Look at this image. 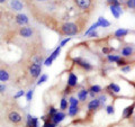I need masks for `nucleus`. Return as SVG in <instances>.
I'll return each instance as SVG.
<instances>
[{
	"label": "nucleus",
	"instance_id": "obj_36",
	"mask_svg": "<svg viewBox=\"0 0 135 127\" xmlns=\"http://www.w3.org/2000/svg\"><path fill=\"white\" fill-rule=\"evenodd\" d=\"M52 62H53L52 58H51V57H47V58H46V60H45L44 64H45V65H47V66H50L51 64H52Z\"/></svg>",
	"mask_w": 135,
	"mask_h": 127
},
{
	"label": "nucleus",
	"instance_id": "obj_6",
	"mask_svg": "<svg viewBox=\"0 0 135 127\" xmlns=\"http://www.w3.org/2000/svg\"><path fill=\"white\" fill-rule=\"evenodd\" d=\"M8 118H9V120L11 123H14V124H18V123L22 121L23 119V117L22 115H20L19 113H17V111H11L9 113V115H8Z\"/></svg>",
	"mask_w": 135,
	"mask_h": 127
},
{
	"label": "nucleus",
	"instance_id": "obj_43",
	"mask_svg": "<svg viewBox=\"0 0 135 127\" xmlns=\"http://www.w3.org/2000/svg\"><path fill=\"white\" fill-rule=\"evenodd\" d=\"M133 84H134V87H135V83H133Z\"/></svg>",
	"mask_w": 135,
	"mask_h": 127
},
{
	"label": "nucleus",
	"instance_id": "obj_14",
	"mask_svg": "<svg viewBox=\"0 0 135 127\" xmlns=\"http://www.w3.org/2000/svg\"><path fill=\"white\" fill-rule=\"evenodd\" d=\"M107 90H108V91H110V92H112V95H113V94H119V91H120V87L118 86L117 83L112 82V83L107 87Z\"/></svg>",
	"mask_w": 135,
	"mask_h": 127
},
{
	"label": "nucleus",
	"instance_id": "obj_16",
	"mask_svg": "<svg viewBox=\"0 0 135 127\" xmlns=\"http://www.w3.org/2000/svg\"><path fill=\"white\" fill-rule=\"evenodd\" d=\"M9 80V72L5 69L0 70V81L1 82H6Z\"/></svg>",
	"mask_w": 135,
	"mask_h": 127
},
{
	"label": "nucleus",
	"instance_id": "obj_8",
	"mask_svg": "<svg viewBox=\"0 0 135 127\" xmlns=\"http://www.w3.org/2000/svg\"><path fill=\"white\" fill-rule=\"evenodd\" d=\"M15 20L16 23L20 25V26H24V25H27L28 24V17L26 15H23V14H19L15 17Z\"/></svg>",
	"mask_w": 135,
	"mask_h": 127
},
{
	"label": "nucleus",
	"instance_id": "obj_34",
	"mask_svg": "<svg viewBox=\"0 0 135 127\" xmlns=\"http://www.w3.org/2000/svg\"><path fill=\"white\" fill-rule=\"evenodd\" d=\"M98 99L100 100V104H101V106H104V104L106 102V99H107V97H106V96H100Z\"/></svg>",
	"mask_w": 135,
	"mask_h": 127
},
{
	"label": "nucleus",
	"instance_id": "obj_44",
	"mask_svg": "<svg viewBox=\"0 0 135 127\" xmlns=\"http://www.w3.org/2000/svg\"><path fill=\"white\" fill-rule=\"evenodd\" d=\"M0 18H1V15H0Z\"/></svg>",
	"mask_w": 135,
	"mask_h": 127
},
{
	"label": "nucleus",
	"instance_id": "obj_38",
	"mask_svg": "<svg viewBox=\"0 0 135 127\" xmlns=\"http://www.w3.org/2000/svg\"><path fill=\"white\" fill-rule=\"evenodd\" d=\"M71 38H70V37H68V38H65V40H63L62 42H61V44H60V46H61V47H62V46H64L66 43H68V42H69Z\"/></svg>",
	"mask_w": 135,
	"mask_h": 127
},
{
	"label": "nucleus",
	"instance_id": "obj_40",
	"mask_svg": "<svg viewBox=\"0 0 135 127\" xmlns=\"http://www.w3.org/2000/svg\"><path fill=\"white\" fill-rule=\"evenodd\" d=\"M5 90H6V86H3V84H0V94L3 92Z\"/></svg>",
	"mask_w": 135,
	"mask_h": 127
},
{
	"label": "nucleus",
	"instance_id": "obj_20",
	"mask_svg": "<svg viewBox=\"0 0 135 127\" xmlns=\"http://www.w3.org/2000/svg\"><path fill=\"white\" fill-rule=\"evenodd\" d=\"M99 24V27H104V28H106V27H109L110 26V23L108 22V20H106L104 18V17H99V19H98V22H97Z\"/></svg>",
	"mask_w": 135,
	"mask_h": 127
},
{
	"label": "nucleus",
	"instance_id": "obj_41",
	"mask_svg": "<svg viewBox=\"0 0 135 127\" xmlns=\"http://www.w3.org/2000/svg\"><path fill=\"white\" fill-rule=\"evenodd\" d=\"M5 1H6V0H0V3H3Z\"/></svg>",
	"mask_w": 135,
	"mask_h": 127
},
{
	"label": "nucleus",
	"instance_id": "obj_12",
	"mask_svg": "<svg viewBox=\"0 0 135 127\" xmlns=\"http://www.w3.org/2000/svg\"><path fill=\"white\" fill-rule=\"evenodd\" d=\"M65 118V114L62 113V111H57L55 115H54L52 117V121L54 123V124H57V123H61L63 119Z\"/></svg>",
	"mask_w": 135,
	"mask_h": 127
},
{
	"label": "nucleus",
	"instance_id": "obj_23",
	"mask_svg": "<svg viewBox=\"0 0 135 127\" xmlns=\"http://www.w3.org/2000/svg\"><path fill=\"white\" fill-rule=\"evenodd\" d=\"M89 91L92 92V94H100L101 92V87L100 86H91V88L89 89Z\"/></svg>",
	"mask_w": 135,
	"mask_h": 127
},
{
	"label": "nucleus",
	"instance_id": "obj_2",
	"mask_svg": "<svg viewBox=\"0 0 135 127\" xmlns=\"http://www.w3.org/2000/svg\"><path fill=\"white\" fill-rule=\"evenodd\" d=\"M42 72V65L38 64V63H32V65L29 66V74L33 79H36L40 77Z\"/></svg>",
	"mask_w": 135,
	"mask_h": 127
},
{
	"label": "nucleus",
	"instance_id": "obj_42",
	"mask_svg": "<svg viewBox=\"0 0 135 127\" xmlns=\"http://www.w3.org/2000/svg\"><path fill=\"white\" fill-rule=\"evenodd\" d=\"M38 1H46V0H38Z\"/></svg>",
	"mask_w": 135,
	"mask_h": 127
},
{
	"label": "nucleus",
	"instance_id": "obj_17",
	"mask_svg": "<svg viewBox=\"0 0 135 127\" xmlns=\"http://www.w3.org/2000/svg\"><path fill=\"white\" fill-rule=\"evenodd\" d=\"M79 113V107L78 106H70L69 108H68V115L73 117V116H77Z\"/></svg>",
	"mask_w": 135,
	"mask_h": 127
},
{
	"label": "nucleus",
	"instance_id": "obj_11",
	"mask_svg": "<svg viewBox=\"0 0 135 127\" xmlns=\"http://www.w3.org/2000/svg\"><path fill=\"white\" fill-rule=\"evenodd\" d=\"M77 83H78L77 75H75L74 73H70L69 78H68V86H69L70 88H73V87L77 86Z\"/></svg>",
	"mask_w": 135,
	"mask_h": 127
},
{
	"label": "nucleus",
	"instance_id": "obj_7",
	"mask_svg": "<svg viewBox=\"0 0 135 127\" xmlns=\"http://www.w3.org/2000/svg\"><path fill=\"white\" fill-rule=\"evenodd\" d=\"M134 109H135V102H133L132 105H129L127 106L124 110H123V118H129L131 116L133 115V113H134Z\"/></svg>",
	"mask_w": 135,
	"mask_h": 127
},
{
	"label": "nucleus",
	"instance_id": "obj_25",
	"mask_svg": "<svg viewBox=\"0 0 135 127\" xmlns=\"http://www.w3.org/2000/svg\"><path fill=\"white\" fill-rule=\"evenodd\" d=\"M127 64H128V62L125 60V57H120L119 60L117 61V65H118V66H120V67H123V66L127 65Z\"/></svg>",
	"mask_w": 135,
	"mask_h": 127
},
{
	"label": "nucleus",
	"instance_id": "obj_3",
	"mask_svg": "<svg viewBox=\"0 0 135 127\" xmlns=\"http://www.w3.org/2000/svg\"><path fill=\"white\" fill-rule=\"evenodd\" d=\"M74 3L83 10H89L92 6V0H74Z\"/></svg>",
	"mask_w": 135,
	"mask_h": 127
},
{
	"label": "nucleus",
	"instance_id": "obj_5",
	"mask_svg": "<svg viewBox=\"0 0 135 127\" xmlns=\"http://www.w3.org/2000/svg\"><path fill=\"white\" fill-rule=\"evenodd\" d=\"M34 34V31L32 27H28V26H23L22 28L19 29V35L22 37H25V38H28L31 37Z\"/></svg>",
	"mask_w": 135,
	"mask_h": 127
},
{
	"label": "nucleus",
	"instance_id": "obj_31",
	"mask_svg": "<svg viewBox=\"0 0 135 127\" xmlns=\"http://www.w3.org/2000/svg\"><path fill=\"white\" fill-rule=\"evenodd\" d=\"M106 113L108 114V115H112V114L115 113V108H114V106H108V107L106 108Z\"/></svg>",
	"mask_w": 135,
	"mask_h": 127
},
{
	"label": "nucleus",
	"instance_id": "obj_39",
	"mask_svg": "<svg viewBox=\"0 0 135 127\" xmlns=\"http://www.w3.org/2000/svg\"><path fill=\"white\" fill-rule=\"evenodd\" d=\"M97 35H98V34H97V32H96V31L91 32V33L89 34V36H90V37H97Z\"/></svg>",
	"mask_w": 135,
	"mask_h": 127
},
{
	"label": "nucleus",
	"instance_id": "obj_33",
	"mask_svg": "<svg viewBox=\"0 0 135 127\" xmlns=\"http://www.w3.org/2000/svg\"><path fill=\"white\" fill-rule=\"evenodd\" d=\"M107 3L109 5H120V1H118V0H107Z\"/></svg>",
	"mask_w": 135,
	"mask_h": 127
},
{
	"label": "nucleus",
	"instance_id": "obj_32",
	"mask_svg": "<svg viewBox=\"0 0 135 127\" xmlns=\"http://www.w3.org/2000/svg\"><path fill=\"white\" fill-rule=\"evenodd\" d=\"M33 95H34V90L32 89V90H29L27 92V95H26V98H27V101H31L32 98H33Z\"/></svg>",
	"mask_w": 135,
	"mask_h": 127
},
{
	"label": "nucleus",
	"instance_id": "obj_1",
	"mask_svg": "<svg viewBox=\"0 0 135 127\" xmlns=\"http://www.w3.org/2000/svg\"><path fill=\"white\" fill-rule=\"evenodd\" d=\"M79 32V26L74 23H65L60 27L61 35H75Z\"/></svg>",
	"mask_w": 135,
	"mask_h": 127
},
{
	"label": "nucleus",
	"instance_id": "obj_15",
	"mask_svg": "<svg viewBox=\"0 0 135 127\" xmlns=\"http://www.w3.org/2000/svg\"><path fill=\"white\" fill-rule=\"evenodd\" d=\"M132 54H133V47H131V46H124L122 48V55L124 57H128Z\"/></svg>",
	"mask_w": 135,
	"mask_h": 127
},
{
	"label": "nucleus",
	"instance_id": "obj_37",
	"mask_svg": "<svg viewBox=\"0 0 135 127\" xmlns=\"http://www.w3.org/2000/svg\"><path fill=\"white\" fill-rule=\"evenodd\" d=\"M24 95H25V92H24L23 90H20L19 92H17V94L15 95V98L17 99V98H19V97H22V96H24Z\"/></svg>",
	"mask_w": 135,
	"mask_h": 127
},
{
	"label": "nucleus",
	"instance_id": "obj_27",
	"mask_svg": "<svg viewBox=\"0 0 135 127\" xmlns=\"http://www.w3.org/2000/svg\"><path fill=\"white\" fill-rule=\"evenodd\" d=\"M60 108L62 110H64V109H68V100L65 98H62L61 100V104H60Z\"/></svg>",
	"mask_w": 135,
	"mask_h": 127
},
{
	"label": "nucleus",
	"instance_id": "obj_10",
	"mask_svg": "<svg viewBox=\"0 0 135 127\" xmlns=\"http://www.w3.org/2000/svg\"><path fill=\"white\" fill-rule=\"evenodd\" d=\"M110 11H112V14L115 18H119V16L122 15V12H123L120 5H112L110 6Z\"/></svg>",
	"mask_w": 135,
	"mask_h": 127
},
{
	"label": "nucleus",
	"instance_id": "obj_22",
	"mask_svg": "<svg viewBox=\"0 0 135 127\" xmlns=\"http://www.w3.org/2000/svg\"><path fill=\"white\" fill-rule=\"evenodd\" d=\"M107 58H108V61L109 62H116L120 58L119 55H115V54H109V55H107Z\"/></svg>",
	"mask_w": 135,
	"mask_h": 127
},
{
	"label": "nucleus",
	"instance_id": "obj_13",
	"mask_svg": "<svg viewBox=\"0 0 135 127\" xmlns=\"http://www.w3.org/2000/svg\"><path fill=\"white\" fill-rule=\"evenodd\" d=\"M10 6H11L12 9L16 10V11H19V10L23 9V2L20 1V0H11Z\"/></svg>",
	"mask_w": 135,
	"mask_h": 127
},
{
	"label": "nucleus",
	"instance_id": "obj_24",
	"mask_svg": "<svg viewBox=\"0 0 135 127\" xmlns=\"http://www.w3.org/2000/svg\"><path fill=\"white\" fill-rule=\"evenodd\" d=\"M60 52H61V46H59V47H57V48H56V50L54 51V52H53V53L50 55V57L52 58V60H55V58L57 57V55H59V54H60Z\"/></svg>",
	"mask_w": 135,
	"mask_h": 127
},
{
	"label": "nucleus",
	"instance_id": "obj_28",
	"mask_svg": "<svg viewBox=\"0 0 135 127\" xmlns=\"http://www.w3.org/2000/svg\"><path fill=\"white\" fill-rule=\"evenodd\" d=\"M69 104H70V106H78L79 105V99L74 98V97H71V98L69 99Z\"/></svg>",
	"mask_w": 135,
	"mask_h": 127
},
{
	"label": "nucleus",
	"instance_id": "obj_35",
	"mask_svg": "<svg viewBox=\"0 0 135 127\" xmlns=\"http://www.w3.org/2000/svg\"><path fill=\"white\" fill-rule=\"evenodd\" d=\"M131 71V66L129 65H125L122 67V72H124V73H127V72Z\"/></svg>",
	"mask_w": 135,
	"mask_h": 127
},
{
	"label": "nucleus",
	"instance_id": "obj_18",
	"mask_svg": "<svg viewBox=\"0 0 135 127\" xmlns=\"http://www.w3.org/2000/svg\"><path fill=\"white\" fill-rule=\"evenodd\" d=\"M78 99L79 101H86L87 100V97H88V90L86 89H82V90H80L78 92Z\"/></svg>",
	"mask_w": 135,
	"mask_h": 127
},
{
	"label": "nucleus",
	"instance_id": "obj_29",
	"mask_svg": "<svg viewBox=\"0 0 135 127\" xmlns=\"http://www.w3.org/2000/svg\"><path fill=\"white\" fill-rule=\"evenodd\" d=\"M113 51H114L113 47H103V53L106 54V55H109V54H110Z\"/></svg>",
	"mask_w": 135,
	"mask_h": 127
},
{
	"label": "nucleus",
	"instance_id": "obj_4",
	"mask_svg": "<svg viewBox=\"0 0 135 127\" xmlns=\"http://www.w3.org/2000/svg\"><path fill=\"white\" fill-rule=\"evenodd\" d=\"M73 62H74V63H77L79 66H81L82 69H84L86 71H91V70H92V65L90 64V63H89V62H87V61H84V60H82V58H80V57L74 58Z\"/></svg>",
	"mask_w": 135,
	"mask_h": 127
},
{
	"label": "nucleus",
	"instance_id": "obj_21",
	"mask_svg": "<svg viewBox=\"0 0 135 127\" xmlns=\"http://www.w3.org/2000/svg\"><path fill=\"white\" fill-rule=\"evenodd\" d=\"M43 119L45 120L43 127H55L56 124H54V123L50 119V118H46V117H43Z\"/></svg>",
	"mask_w": 135,
	"mask_h": 127
},
{
	"label": "nucleus",
	"instance_id": "obj_9",
	"mask_svg": "<svg viewBox=\"0 0 135 127\" xmlns=\"http://www.w3.org/2000/svg\"><path fill=\"white\" fill-rule=\"evenodd\" d=\"M100 106H101L100 100L95 98V99H92L89 104H88V109H89V111H95L100 107Z\"/></svg>",
	"mask_w": 135,
	"mask_h": 127
},
{
	"label": "nucleus",
	"instance_id": "obj_30",
	"mask_svg": "<svg viewBox=\"0 0 135 127\" xmlns=\"http://www.w3.org/2000/svg\"><path fill=\"white\" fill-rule=\"evenodd\" d=\"M46 80H47V75L46 74H42L41 75V78L38 79V82H37V84H42V83H44Z\"/></svg>",
	"mask_w": 135,
	"mask_h": 127
},
{
	"label": "nucleus",
	"instance_id": "obj_26",
	"mask_svg": "<svg viewBox=\"0 0 135 127\" xmlns=\"http://www.w3.org/2000/svg\"><path fill=\"white\" fill-rule=\"evenodd\" d=\"M126 6L129 9H135V0H126Z\"/></svg>",
	"mask_w": 135,
	"mask_h": 127
},
{
	"label": "nucleus",
	"instance_id": "obj_19",
	"mask_svg": "<svg viewBox=\"0 0 135 127\" xmlns=\"http://www.w3.org/2000/svg\"><path fill=\"white\" fill-rule=\"evenodd\" d=\"M128 33H129L128 29H126V28H119V29H117V31L115 32V36L116 37H125Z\"/></svg>",
	"mask_w": 135,
	"mask_h": 127
}]
</instances>
